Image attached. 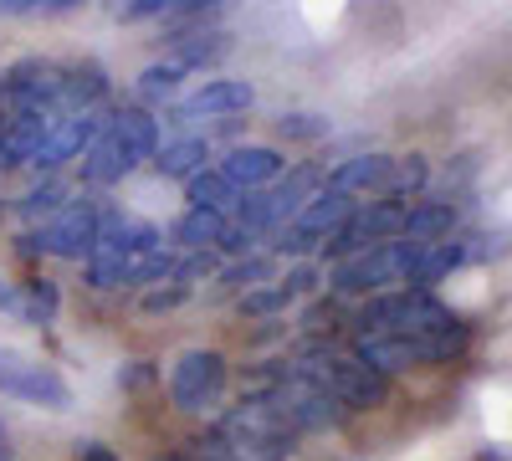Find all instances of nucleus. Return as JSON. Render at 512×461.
Returning <instances> with one entry per match:
<instances>
[{
    "mask_svg": "<svg viewBox=\"0 0 512 461\" xmlns=\"http://www.w3.org/2000/svg\"><path fill=\"white\" fill-rule=\"evenodd\" d=\"M159 149V118L149 108H108V123L103 134L93 139V149L82 154V185L93 190H108V185H123L128 175L149 164Z\"/></svg>",
    "mask_w": 512,
    "mask_h": 461,
    "instance_id": "obj_1",
    "label": "nucleus"
},
{
    "mask_svg": "<svg viewBox=\"0 0 512 461\" xmlns=\"http://www.w3.org/2000/svg\"><path fill=\"white\" fill-rule=\"evenodd\" d=\"M420 251H425V241H405V236L379 241V246L359 251V257L333 262V267L323 272V282H328L333 298H359V303H364V298H374V292L405 287L410 272H415V262H420Z\"/></svg>",
    "mask_w": 512,
    "mask_h": 461,
    "instance_id": "obj_2",
    "label": "nucleus"
},
{
    "mask_svg": "<svg viewBox=\"0 0 512 461\" xmlns=\"http://www.w3.org/2000/svg\"><path fill=\"white\" fill-rule=\"evenodd\" d=\"M164 246V231L139 221V216H123V211H103L98 221V236L82 257V282L88 287H123L128 267H134L144 251Z\"/></svg>",
    "mask_w": 512,
    "mask_h": 461,
    "instance_id": "obj_3",
    "label": "nucleus"
},
{
    "mask_svg": "<svg viewBox=\"0 0 512 461\" xmlns=\"http://www.w3.org/2000/svg\"><path fill=\"white\" fill-rule=\"evenodd\" d=\"M461 313L451 303H441L436 292L420 287H390L374 292V298L359 303L354 313V333H436L446 323H456Z\"/></svg>",
    "mask_w": 512,
    "mask_h": 461,
    "instance_id": "obj_4",
    "label": "nucleus"
},
{
    "mask_svg": "<svg viewBox=\"0 0 512 461\" xmlns=\"http://www.w3.org/2000/svg\"><path fill=\"white\" fill-rule=\"evenodd\" d=\"M108 205L93 200V195H72L52 221H41L21 236V251L26 257H67V262H82L88 246L98 236V221H103Z\"/></svg>",
    "mask_w": 512,
    "mask_h": 461,
    "instance_id": "obj_5",
    "label": "nucleus"
},
{
    "mask_svg": "<svg viewBox=\"0 0 512 461\" xmlns=\"http://www.w3.org/2000/svg\"><path fill=\"white\" fill-rule=\"evenodd\" d=\"M226 385H231V364L216 349H190L169 369V400L185 415H216L226 400Z\"/></svg>",
    "mask_w": 512,
    "mask_h": 461,
    "instance_id": "obj_6",
    "label": "nucleus"
},
{
    "mask_svg": "<svg viewBox=\"0 0 512 461\" xmlns=\"http://www.w3.org/2000/svg\"><path fill=\"white\" fill-rule=\"evenodd\" d=\"M400 216H405L400 200H359L354 211H349V221L318 246V257L333 267V262L359 257V251H369V246H379V241H395V236H400Z\"/></svg>",
    "mask_w": 512,
    "mask_h": 461,
    "instance_id": "obj_7",
    "label": "nucleus"
},
{
    "mask_svg": "<svg viewBox=\"0 0 512 461\" xmlns=\"http://www.w3.org/2000/svg\"><path fill=\"white\" fill-rule=\"evenodd\" d=\"M0 395L41 405V410H72V385L62 380V374L47 359L6 349V344H0Z\"/></svg>",
    "mask_w": 512,
    "mask_h": 461,
    "instance_id": "obj_8",
    "label": "nucleus"
},
{
    "mask_svg": "<svg viewBox=\"0 0 512 461\" xmlns=\"http://www.w3.org/2000/svg\"><path fill=\"white\" fill-rule=\"evenodd\" d=\"M57 88H62V67L47 57H21L0 72V118L16 113H57Z\"/></svg>",
    "mask_w": 512,
    "mask_h": 461,
    "instance_id": "obj_9",
    "label": "nucleus"
},
{
    "mask_svg": "<svg viewBox=\"0 0 512 461\" xmlns=\"http://www.w3.org/2000/svg\"><path fill=\"white\" fill-rule=\"evenodd\" d=\"M103 123H108V108L62 113L52 129H47V139H41V149L31 154V170H36V175H57V170H67L72 159H82V154L93 149V139L103 134Z\"/></svg>",
    "mask_w": 512,
    "mask_h": 461,
    "instance_id": "obj_10",
    "label": "nucleus"
},
{
    "mask_svg": "<svg viewBox=\"0 0 512 461\" xmlns=\"http://www.w3.org/2000/svg\"><path fill=\"white\" fill-rule=\"evenodd\" d=\"M256 103V88L241 77H216V82H205L200 93H190L175 113H169V123H195V118H236Z\"/></svg>",
    "mask_w": 512,
    "mask_h": 461,
    "instance_id": "obj_11",
    "label": "nucleus"
},
{
    "mask_svg": "<svg viewBox=\"0 0 512 461\" xmlns=\"http://www.w3.org/2000/svg\"><path fill=\"white\" fill-rule=\"evenodd\" d=\"M216 170L246 195V190H267V185L287 170V159H282V149H272V144H236V149H226V159L216 164Z\"/></svg>",
    "mask_w": 512,
    "mask_h": 461,
    "instance_id": "obj_12",
    "label": "nucleus"
},
{
    "mask_svg": "<svg viewBox=\"0 0 512 461\" xmlns=\"http://www.w3.org/2000/svg\"><path fill=\"white\" fill-rule=\"evenodd\" d=\"M390 159L395 154H354L344 164H333V170H323V185L328 190H344L354 200H379L384 175H390Z\"/></svg>",
    "mask_w": 512,
    "mask_h": 461,
    "instance_id": "obj_13",
    "label": "nucleus"
},
{
    "mask_svg": "<svg viewBox=\"0 0 512 461\" xmlns=\"http://www.w3.org/2000/svg\"><path fill=\"white\" fill-rule=\"evenodd\" d=\"M108 103V72L103 62H72L62 67V88H57V113H88Z\"/></svg>",
    "mask_w": 512,
    "mask_h": 461,
    "instance_id": "obj_14",
    "label": "nucleus"
},
{
    "mask_svg": "<svg viewBox=\"0 0 512 461\" xmlns=\"http://www.w3.org/2000/svg\"><path fill=\"white\" fill-rule=\"evenodd\" d=\"M456 226H461L456 200H415V205H405V216H400V236L405 241H446V236H456Z\"/></svg>",
    "mask_w": 512,
    "mask_h": 461,
    "instance_id": "obj_15",
    "label": "nucleus"
},
{
    "mask_svg": "<svg viewBox=\"0 0 512 461\" xmlns=\"http://www.w3.org/2000/svg\"><path fill=\"white\" fill-rule=\"evenodd\" d=\"M210 298H241L246 287H262V282H277V257L272 251H251V257H236L231 267H221L210 277Z\"/></svg>",
    "mask_w": 512,
    "mask_h": 461,
    "instance_id": "obj_16",
    "label": "nucleus"
},
{
    "mask_svg": "<svg viewBox=\"0 0 512 461\" xmlns=\"http://www.w3.org/2000/svg\"><path fill=\"white\" fill-rule=\"evenodd\" d=\"M149 164H154L164 180H190V175H200L205 164H210V139H200V134H180V139L159 144Z\"/></svg>",
    "mask_w": 512,
    "mask_h": 461,
    "instance_id": "obj_17",
    "label": "nucleus"
},
{
    "mask_svg": "<svg viewBox=\"0 0 512 461\" xmlns=\"http://www.w3.org/2000/svg\"><path fill=\"white\" fill-rule=\"evenodd\" d=\"M221 231H226V216L190 211V205H185V211L175 216V226H169V251H216Z\"/></svg>",
    "mask_w": 512,
    "mask_h": 461,
    "instance_id": "obj_18",
    "label": "nucleus"
},
{
    "mask_svg": "<svg viewBox=\"0 0 512 461\" xmlns=\"http://www.w3.org/2000/svg\"><path fill=\"white\" fill-rule=\"evenodd\" d=\"M185 200H190V211H216V216H231V211H236V200H241V190L216 170V164H205L200 175H190V180H185Z\"/></svg>",
    "mask_w": 512,
    "mask_h": 461,
    "instance_id": "obj_19",
    "label": "nucleus"
},
{
    "mask_svg": "<svg viewBox=\"0 0 512 461\" xmlns=\"http://www.w3.org/2000/svg\"><path fill=\"white\" fill-rule=\"evenodd\" d=\"M425 185H431V159H425V154H395V159H390V175H384L379 200L410 205L415 195H425Z\"/></svg>",
    "mask_w": 512,
    "mask_h": 461,
    "instance_id": "obj_20",
    "label": "nucleus"
},
{
    "mask_svg": "<svg viewBox=\"0 0 512 461\" xmlns=\"http://www.w3.org/2000/svg\"><path fill=\"white\" fill-rule=\"evenodd\" d=\"M169 41H175V57H169V62L185 67V72H190V67H205V62H216V57H226V47H231L226 31H175Z\"/></svg>",
    "mask_w": 512,
    "mask_h": 461,
    "instance_id": "obj_21",
    "label": "nucleus"
},
{
    "mask_svg": "<svg viewBox=\"0 0 512 461\" xmlns=\"http://www.w3.org/2000/svg\"><path fill=\"white\" fill-rule=\"evenodd\" d=\"M72 200V190H67V180H57V175H47L36 190H26L21 200H16V216L26 221V226H41V221H52L62 205Z\"/></svg>",
    "mask_w": 512,
    "mask_h": 461,
    "instance_id": "obj_22",
    "label": "nucleus"
},
{
    "mask_svg": "<svg viewBox=\"0 0 512 461\" xmlns=\"http://www.w3.org/2000/svg\"><path fill=\"white\" fill-rule=\"evenodd\" d=\"M57 308H62V292H57V282H47V277H31V282H21V323H52L57 318Z\"/></svg>",
    "mask_w": 512,
    "mask_h": 461,
    "instance_id": "obj_23",
    "label": "nucleus"
},
{
    "mask_svg": "<svg viewBox=\"0 0 512 461\" xmlns=\"http://www.w3.org/2000/svg\"><path fill=\"white\" fill-rule=\"evenodd\" d=\"M241 318H256V323H267V318H282L292 308V292L282 282H262V287H246L241 298H236Z\"/></svg>",
    "mask_w": 512,
    "mask_h": 461,
    "instance_id": "obj_24",
    "label": "nucleus"
},
{
    "mask_svg": "<svg viewBox=\"0 0 512 461\" xmlns=\"http://www.w3.org/2000/svg\"><path fill=\"white\" fill-rule=\"evenodd\" d=\"M175 262H180V251L154 246V251H144V257H139L134 267H128L123 287H159V282H169V277H175Z\"/></svg>",
    "mask_w": 512,
    "mask_h": 461,
    "instance_id": "obj_25",
    "label": "nucleus"
},
{
    "mask_svg": "<svg viewBox=\"0 0 512 461\" xmlns=\"http://www.w3.org/2000/svg\"><path fill=\"white\" fill-rule=\"evenodd\" d=\"M338 328H344V298H313L303 308V333H308V339L328 344Z\"/></svg>",
    "mask_w": 512,
    "mask_h": 461,
    "instance_id": "obj_26",
    "label": "nucleus"
},
{
    "mask_svg": "<svg viewBox=\"0 0 512 461\" xmlns=\"http://www.w3.org/2000/svg\"><path fill=\"white\" fill-rule=\"evenodd\" d=\"M328 134H333V123L323 113H282L277 118V139H287V144H318Z\"/></svg>",
    "mask_w": 512,
    "mask_h": 461,
    "instance_id": "obj_27",
    "label": "nucleus"
},
{
    "mask_svg": "<svg viewBox=\"0 0 512 461\" xmlns=\"http://www.w3.org/2000/svg\"><path fill=\"white\" fill-rule=\"evenodd\" d=\"M180 82H185V67H175V62H154V67H144V77H139V98H149V103L175 98V93H180Z\"/></svg>",
    "mask_w": 512,
    "mask_h": 461,
    "instance_id": "obj_28",
    "label": "nucleus"
},
{
    "mask_svg": "<svg viewBox=\"0 0 512 461\" xmlns=\"http://www.w3.org/2000/svg\"><path fill=\"white\" fill-rule=\"evenodd\" d=\"M216 272H221V257H216V251H180L175 277H169V282H185V287H195V282H210Z\"/></svg>",
    "mask_w": 512,
    "mask_h": 461,
    "instance_id": "obj_29",
    "label": "nucleus"
},
{
    "mask_svg": "<svg viewBox=\"0 0 512 461\" xmlns=\"http://www.w3.org/2000/svg\"><path fill=\"white\" fill-rule=\"evenodd\" d=\"M180 456H185V461H246V456H241V451H236V446H231L221 431H205V436H195V441H190Z\"/></svg>",
    "mask_w": 512,
    "mask_h": 461,
    "instance_id": "obj_30",
    "label": "nucleus"
},
{
    "mask_svg": "<svg viewBox=\"0 0 512 461\" xmlns=\"http://www.w3.org/2000/svg\"><path fill=\"white\" fill-rule=\"evenodd\" d=\"M277 282L292 292V303H303V298H313V292L323 287V267H318V262H292Z\"/></svg>",
    "mask_w": 512,
    "mask_h": 461,
    "instance_id": "obj_31",
    "label": "nucleus"
},
{
    "mask_svg": "<svg viewBox=\"0 0 512 461\" xmlns=\"http://www.w3.org/2000/svg\"><path fill=\"white\" fill-rule=\"evenodd\" d=\"M190 292L195 287H185V282H159L144 292V313H175L180 303H190Z\"/></svg>",
    "mask_w": 512,
    "mask_h": 461,
    "instance_id": "obj_32",
    "label": "nucleus"
},
{
    "mask_svg": "<svg viewBox=\"0 0 512 461\" xmlns=\"http://www.w3.org/2000/svg\"><path fill=\"white\" fill-rule=\"evenodd\" d=\"M175 0H118V16L123 21H154V16H169Z\"/></svg>",
    "mask_w": 512,
    "mask_h": 461,
    "instance_id": "obj_33",
    "label": "nucleus"
},
{
    "mask_svg": "<svg viewBox=\"0 0 512 461\" xmlns=\"http://www.w3.org/2000/svg\"><path fill=\"white\" fill-rule=\"evenodd\" d=\"M221 0H175L169 6V21H195V16H205V11H216Z\"/></svg>",
    "mask_w": 512,
    "mask_h": 461,
    "instance_id": "obj_34",
    "label": "nucleus"
},
{
    "mask_svg": "<svg viewBox=\"0 0 512 461\" xmlns=\"http://www.w3.org/2000/svg\"><path fill=\"white\" fill-rule=\"evenodd\" d=\"M77 461H123L113 446H103V441H82L77 446Z\"/></svg>",
    "mask_w": 512,
    "mask_h": 461,
    "instance_id": "obj_35",
    "label": "nucleus"
},
{
    "mask_svg": "<svg viewBox=\"0 0 512 461\" xmlns=\"http://www.w3.org/2000/svg\"><path fill=\"white\" fill-rule=\"evenodd\" d=\"M0 308H6V313H21V282H6V277H0Z\"/></svg>",
    "mask_w": 512,
    "mask_h": 461,
    "instance_id": "obj_36",
    "label": "nucleus"
},
{
    "mask_svg": "<svg viewBox=\"0 0 512 461\" xmlns=\"http://www.w3.org/2000/svg\"><path fill=\"white\" fill-rule=\"evenodd\" d=\"M144 380H149V364H134L128 374H118V385H128V390H134V385H144Z\"/></svg>",
    "mask_w": 512,
    "mask_h": 461,
    "instance_id": "obj_37",
    "label": "nucleus"
},
{
    "mask_svg": "<svg viewBox=\"0 0 512 461\" xmlns=\"http://www.w3.org/2000/svg\"><path fill=\"white\" fill-rule=\"evenodd\" d=\"M36 6H47V0H0V11H16V16H26Z\"/></svg>",
    "mask_w": 512,
    "mask_h": 461,
    "instance_id": "obj_38",
    "label": "nucleus"
},
{
    "mask_svg": "<svg viewBox=\"0 0 512 461\" xmlns=\"http://www.w3.org/2000/svg\"><path fill=\"white\" fill-rule=\"evenodd\" d=\"M77 6H82V0H47V11H57V16L62 11H77Z\"/></svg>",
    "mask_w": 512,
    "mask_h": 461,
    "instance_id": "obj_39",
    "label": "nucleus"
},
{
    "mask_svg": "<svg viewBox=\"0 0 512 461\" xmlns=\"http://www.w3.org/2000/svg\"><path fill=\"white\" fill-rule=\"evenodd\" d=\"M0 461H11V431L0 426Z\"/></svg>",
    "mask_w": 512,
    "mask_h": 461,
    "instance_id": "obj_40",
    "label": "nucleus"
},
{
    "mask_svg": "<svg viewBox=\"0 0 512 461\" xmlns=\"http://www.w3.org/2000/svg\"><path fill=\"white\" fill-rule=\"evenodd\" d=\"M164 461H185V456H180V451H175V456H164Z\"/></svg>",
    "mask_w": 512,
    "mask_h": 461,
    "instance_id": "obj_41",
    "label": "nucleus"
}]
</instances>
